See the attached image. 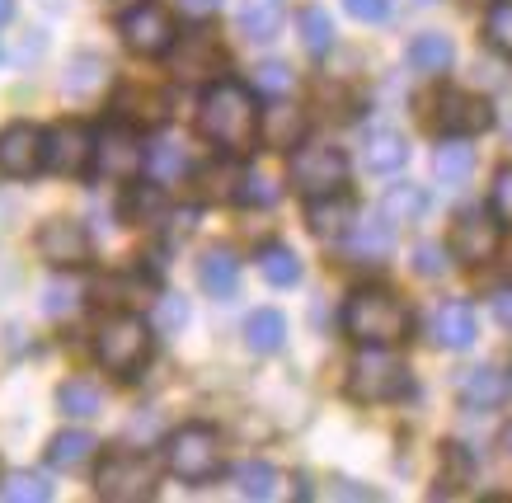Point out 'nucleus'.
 <instances>
[{
    "instance_id": "1",
    "label": "nucleus",
    "mask_w": 512,
    "mask_h": 503,
    "mask_svg": "<svg viewBox=\"0 0 512 503\" xmlns=\"http://www.w3.org/2000/svg\"><path fill=\"white\" fill-rule=\"evenodd\" d=\"M198 132L226 156H245L254 151L259 137V109H254V90L240 80H212L198 99Z\"/></svg>"
},
{
    "instance_id": "2",
    "label": "nucleus",
    "mask_w": 512,
    "mask_h": 503,
    "mask_svg": "<svg viewBox=\"0 0 512 503\" xmlns=\"http://www.w3.org/2000/svg\"><path fill=\"white\" fill-rule=\"evenodd\" d=\"M343 334L362 348H390L409 334V306L381 287H362L343 306Z\"/></svg>"
},
{
    "instance_id": "3",
    "label": "nucleus",
    "mask_w": 512,
    "mask_h": 503,
    "mask_svg": "<svg viewBox=\"0 0 512 503\" xmlns=\"http://www.w3.org/2000/svg\"><path fill=\"white\" fill-rule=\"evenodd\" d=\"M94 358L104 362L109 372H118V377H132L141 362L151 358V325L132 311L104 315L99 330H94Z\"/></svg>"
},
{
    "instance_id": "4",
    "label": "nucleus",
    "mask_w": 512,
    "mask_h": 503,
    "mask_svg": "<svg viewBox=\"0 0 512 503\" xmlns=\"http://www.w3.org/2000/svg\"><path fill=\"white\" fill-rule=\"evenodd\" d=\"M165 466H170L174 480L184 485H207L212 475L221 471V442L207 424H184L174 428L170 442H165Z\"/></svg>"
},
{
    "instance_id": "5",
    "label": "nucleus",
    "mask_w": 512,
    "mask_h": 503,
    "mask_svg": "<svg viewBox=\"0 0 512 503\" xmlns=\"http://www.w3.org/2000/svg\"><path fill=\"white\" fill-rule=\"evenodd\" d=\"M404 391H409V367L386 348H367L348 367V395L357 405H386V400H400Z\"/></svg>"
},
{
    "instance_id": "6",
    "label": "nucleus",
    "mask_w": 512,
    "mask_h": 503,
    "mask_svg": "<svg viewBox=\"0 0 512 503\" xmlns=\"http://www.w3.org/2000/svg\"><path fill=\"white\" fill-rule=\"evenodd\" d=\"M99 499L109 503H137V499H151L156 494V461L141 452H113L104 466H99Z\"/></svg>"
},
{
    "instance_id": "7",
    "label": "nucleus",
    "mask_w": 512,
    "mask_h": 503,
    "mask_svg": "<svg viewBox=\"0 0 512 503\" xmlns=\"http://www.w3.org/2000/svg\"><path fill=\"white\" fill-rule=\"evenodd\" d=\"M503 245V221H498L494 207H466L461 217L451 221V240L447 250L451 259L461 264H489Z\"/></svg>"
},
{
    "instance_id": "8",
    "label": "nucleus",
    "mask_w": 512,
    "mask_h": 503,
    "mask_svg": "<svg viewBox=\"0 0 512 503\" xmlns=\"http://www.w3.org/2000/svg\"><path fill=\"white\" fill-rule=\"evenodd\" d=\"M348 184V156L339 146H296L292 151V189L306 198L339 193Z\"/></svg>"
},
{
    "instance_id": "9",
    "label": "nucleus",
    "mask_w": 512,
    "mask_h": 503,
    "mask_svg": "<svg viewBox=\"0 0 512 503\" xmlns=\"http://www.w3.org/2000/svg\"><path fill=\"white\" fill-rule=\"evenodd\" d=\"M94 170L113 184H132L146 170V151L132 123H109L104 132H94Z\"/></svg>"
},
{
    "instance_id": "10",
    "label": "nucleus",
    "mask_w": 512,
    "mask_h": 503,
    "mask_svg": "<svg viewBox=\"0 0 512 503\" xmlns=\"http://www.w3.org/2000/svg\"><path fill=\"white\" fill-rule=\"evenodd\" d=\"M38 254L52 268H85L94 259V240L85 231V221L76 217H52L38 226Z\"/></svg>"
},
{
    "instance_id": "11",
    "label": "nucleus",
    "mask_w": 512,
    "mask_h": 503,
    "mask_svg": "<svg viewBox=\"0 0 512 503\" xmlns=\"http://www.w3.org/2000/svg\"><path fill=\"white\" fill-rule=\"evenodd\" d=\"M62 179H85L94 170V132L85 123H57L47 132V165Z\"/></svg>"
},
{
    "instance_id": "12",
    "label": "nucleus",
    "mask_w": 512,
    "mask_h": 503,
    "mask_svg": "<svg viewBox=\"0 0 512 503\" xmlns=\"http://www.w3.org/2000/svg\"><path fill=\"white\" fill-rule=\"evenodd\" d=\"M47 165V132L33 123H10L0 132V174L33 179Z\"/></svg>"
},
{
    "instance_id": "13",
    "label": "nucleus",
    "mask_w": 512,
    "mask_h": 503,
    "mask_svg": "<svg viewBox=\"0 0 512 503\" xmlns=\"http://www.w3.org/2000/svg\"><path fill=\"white\" fill-rule=\"evenodd\" d=\"M118 33H123V43L132 52H141V57H165V52L174 48V24H170V15L160 10V5H146L141 0L137 10H127L123 15V24H118Z\"/></svg>"
},
{
    "instance_id": "14",
    "label": "nucleus",
    "mask_w": 512,
    "mask_h": 503,
    "mask_svg": "<svg viewBox=\"0 0 512 503\" xmlns=\"http://www.w3.org/2000/svg\"><path fill=\"white\" fill-rule=\"evenodd\" d=\"M437 127L447 137H480L494 127V104L484 95H470V90H442L437 99Z\"/></svg>"
},
{
    "instance_id": "15",
    "label": "nucleus",
    "mask_w": 512,
    "mask_h": 503,
    "mask_svg": "<svg viewBox=\"0 0 512 503\" xmlns=\"http://www.w3.org/2000/svg\"><path fill=\"white\" fill-rule=\"evenodd\" d=\"M390 231H395V226H390L386 217L381 221H353L348 236H343V259H348V264L381 268L390 259V250H395V236H390Z\"/></svg>"
},
{
    "instance_id": "16",
    "label": "nucleus",
    "mask_w": 512,
    "mask_h": 503,
    "mask_svg": "<svg viewBox=\"0 0 512 503\" xmlns=\"http://www.w3.org/2000/svg\"><path fill=\"white\" fill-rule=\"evenodd\" d=\"M113 109H118V123H132V127L170 123V95H160L151 85H123L113 95Z\"/></svg>"
},
{
    "instance_id": "17",
    "label": "nucleus",
    "mask_w": 512,
    "mask_h": 503,
    "mask_svg": "<svg viewBox=\"0 0 512 503\" xmlns=\"http://www.w3.org/2000/svg\"><path fill=\"white\" fill-rule=\"evenodd\" d=\"M259 142L273 151H296L306 142V113L287 99H273V109H259Z\"/></svg>"
},
{
    "instance_id": "18",
    "label": "nucleus",
    "mask_w": 512,
    "mask_h": 503,
    "mask_svg": "<svg viewBox=\"0 0 512 503\" xmlns=\"http://www.w3.org/2000/svg\"><path fill=\"white\" fill-rule=\"evenodd\" d=\"M353 198L348 193H320V198H311V207H306V226H311L315 240H343L348 236V226H353Z\"/></svg>"
},
{
    "instance_id": "19",
    "label": "nucleus",
    "mask_w": 512,
    "mask_h": 503,
    "mask_svg": "<svg viewBox=\"0 0 512 503\" xmlns=\"http://www.w3.org/2000/svg\"><path fill=\"white\" fill-rule=\"evenodd\" d=\"M475 311H470V301H442L433 311V344L437 348H451V353H461V348L475 344Z\"/></svg>"
},
{
    "instance_id": "20",
    "label": "nucleus",
    "mask_w": 512,
    "mask_h": 503,
    "mask_svg": "<svg viewBox=\"0 0 512 503\" xmlns=\"http://www.w3.org/2000/svg\"><path fill=\"white\" fill-rule=\"evenodd\" d=\"M508 391L512 381L508 372H498V367H470L466 377H461V405L466 409H503L508 405Z\"/></svg>"
},
{
    "instance_id": "21",
    "label": "nucleus",
    "mask_w": 512,
    "mask_h": 503,
    "mask_svg": "<svg viewBox=\"0 0 512 503\" xmlns=\"http://www.w3.org/2000/svg\"><path fill=\"white\" fill-rule=\"evenodd\" d=\"M170 52H174V76L179 80L217 76V66H221V48L207 33H188V38H179V48H170Z\"/></svg>"
},
{
    "instance_id": "22",
    "label": "nucleus",
    "mask_w": 512,
    "mask_h": 503,
    "mask_svg": "<svg viewBox=\"0 0 512 503\" xmlns=\"http://www.w3.org/2000/svg\"><path fill=\"white\" fill-rule=\"evenodd\" d=\"M198 287L212 301H231L235 287H240V264H235L231 250H207L198 259Z\"/></svg>"
},
{
    "instance_id": "23",
    "label": "nucleus",
    "mask_w": 512,
    "mask_h": 503,
    "mask_svg": "<svg viewBox=\"0 0 512 503\" xmlns=\"http://www.w3.org/2000/svg\"><path fill=\"white\" fill-rule=\"evenodd\" d=\"M94 452H99L94 433H85V428H66V433H57V438L47 442V466H52V471L76 475V471H85V466H90Z\"/></svg>"
},
{
    "instance_id": "24",
    "label": "nucleus",
    "mask_w": 512,
    "mask_h": 503,
    "mask_svg": "<svg viewBox=\"0 0 512 503\" xmlns=\"http://www.w3.org/2000/svg\"><path fill=\"white\" fill-rule=\"evenodd\" d=\"M362 160H367V170H372V174H395V170H404V165H409V142H404L400 132L381 127V132H372V137H367Z\"/></svg>"
},
{
    "instance_id": "25",
    "label": "nucleus",
    "mask_w": 512,
    "mask_h": 503,
    "mask_svg": "<svg viewBox=\"0 0 512 503\" xmlns=\"http://www.w3.org/2000/svg\"><path fill=\"white\" fill-rule=\"evenodd\" d=\"M433 170L442 179V189H461L470 179V170H475V151L466 146V137H447V142L437 146Z\"/></svg>"
},
{
    "instance_id": "26",
    "label": "nucleus",
    "mask_w": 512,
    "mask_h": 503,
    "mask_svg": "<svg viewBox=\"0 0 512 503\" xmlns=\"http://www.w3.org/2000/svg\"><path fill=\"white\" fill-rule=\"evenodd\" d=\"M423 212H428V193H423L419 184H395V189H386V198H381V217H386L390 226H419Z\"/></svg>"
},
{
    "instance_id": "27",
    "label": "nucleus",
    "mask_w": 512,
    "mask_h": 503,
    "mask_svg": "<svg viewBox=\"0 0 512 503\" xmlns=\"http://www.w3.org/2000/svg\"><path fill=\"white\" fill-rule=\"evenodd\" d=\"M245 344L254 348V353H278V348L287 344V315L273 311V306L254 311L245 320Z\"/></svg>"
},
{
    "instance_id": "28",
    "label": "nucleus",
    "mask_w": 512,
    "mask_h": 503,
    "mask_svg": "<svg viewBox=\"0 0 512 503\" xmlns=\"http://www.w3.org/2000/svg\"><path fill=\"white\" fill-rule=\"evenodd\" d=\"M451 57H456V48H451L447 33H419V38L409 43V66L423 71V76H442L451 66Z\"/></svg>"
},
{
    "instance_id": "29",
    "label": "nucleus",
    "mask_w": 512,
    "mask_h": 503,
    "mask_svg": "<svg viewBox=\"0 0 512 503\" xmlns=\"http://www.w3.org/2000/svg\"><path fill=\"white\" fill-rule=\"evenodd\" d=\"M278 29H282L278 0H245L240 5V33L249 43H268V38H278Z\"/></svg>"
},
{
    "instance_id": "30",
    "label": "nucleus",
    "mask_w": 512,
    "mask_h": 503,
    "mask_svg": "<svg viewBox=\"0 0 512 503\" xmlns=\"http://www.w3.org/2000/svg\"><path fill=\"white\" fill-rule=\"evenodd\" d=\"M184 170H188V156H184V146H179V142L156 137V142L146 146V174H151L156 184H174Z\"/></svg>"
},
{
    "instance_id": "31",
    "label": "nucleus",
    "mask_w": 512,
    "mask_h": 503,
    "mask_svg": "<svg viewBox=\"0 0 512 503\" xmlns=\"http://www.w3.org/2000/svg\"><path fill=\"white\" fill-rule=\"evenodd\" d=\"M259 273L273 287H296L301 283V259H296L292 245H268V250H259Z\"/></svg>"
},
{
    "instance_id": "32",
    "label": "nucleus",
    "mask_w": 512,
    "mask_h": 503,
    "mask_svg": "<svg viewBox=\"0 0 512 503\" xmlns=\"http://www.w3.org/2000/svg\"><path fill=\"white\" fill-rule=\"evenodd\" d=\"M57 405H62L71 419H90V414H99V409H104V395H99V386H94V381L76 377V381H62Z\"/></svg>"
},
{
    "instance_id": "33",
    "label": "nucleus",
    "mask_w": 512,
    "mask_h": 503,
    "mask_svg": "<svg viewBox=\"0 0 512 503\" xmlns=\"http://www.w3.org/2000/svg\"><path fill=\"white\" fill-rule=\"evenodd\" d=\"M296 29H301V43H306V52H311V57H325V52L334 48V19H329V10H320V5L301 10Z\"/></svg>"
},
{
    "instance_id": "34",
    "label": "nucleus",
    "mask_w": 512,
    "mask_h": 503,
    "mask_svg": "<svg viewBox=\"0 0 512 503\" xmlns=\"http://www.w3.org/2000/svg\"><path fill=\"white\" fill-rule=\"evenodd\" d=\"M235 489H240L245 499H273V494H278V471H273L268 461H245V466L235 471Z\"/></svg>"
},
{
    "instance_id": "35",
    "label": "nucleus",
    "mask_w": 512,
    "mask_h": 503,
    "mask_svg": "<svg viewBox=\"0 0 512 503\" xmlns=\"http://www.w3.org/2000/svg\"><path fill=\"white\" fill-rule=\"evenodd\" d=\"M484 43L512 62V0H494L484 15Z\"/></svg>"
},
{
    "instance_id": "36",
    "label": "nucleus",
    "mask_w": 512,
    "mask_h": 503,
    "mask_svg": "<svg viewBox=\"0 0 512 503\" xmlns=\"http://www.w3.org/2000/svg\"><path fill=\"white\" fill-rule=\"evenodd\" d=\"M278 193H282V184L268 170H245V174H240V189H235V198H240V203H249V207H273V203H278Z\"/></svg>"
},
{
    "instance_id": "37",
    "label": "nucleus",
    "mask_w": 512,
    "mask_h": 503,
    "mask_svg": "<svg viewBox=\"0 0 512 503\" xmlns=\"http://www.w3.org/2000/svg\"><path fill=\"white\" fill-rule=\"evenodd\" d=\"M292 85H296V76H292V66H287V62H264V66H254V90H259V95L287 99V95H292Z\"/></svg>"
},
{
    "instance_id": "38",
    "label": "nucleus",
    "mask_w": 512,
    "mask_h": 503,
    "mask_svg": "<svg viewBox=\"0 0 512 503\" xmlns=\"http://www.w3.org/2000/svg\"><path fill=\"white\" fill-rule=\"evenodd\" d=\"M104 80V62L99 57H90V52H80L76 62H71V71H66V95H90L94 85Z\"/></svg>"
},
{
    "instance_id": "39",
    "label": "nucleus",
    "mask_w": 512,
    "mask_h": 503,
    "mask_svg": "<svg viewBox=\"0 0 512 503\" xmlns=\"http://www.w3.org/2000/svg\"><path fill=\"white\" fill-rule=\"evenodd\" d=\"M0 499L5 503H47L52 489H47L38 475H10V485H0Z\"/></svg>"
},
{
    "instance_id": "40",
    "label": "nucleus",
    "mask_w": 512,
    "mask_h": 503,
    "mask_svg": "<svg viewBox=\"0 0 512 503\" xmlns=\"http://www.w3.org/2000/svg\"><path fill=\"white\" fill-rule=\"evenodd\" d=\"M80 306V287H71V283H52L43 292V311L47 315H71Z\"/></svg>"
},
{
    "instance_id": "41",
    "label": "nucleus",
    "mask_w": 512,
    "mask_h": 503,
    "mask_svg": "<svg viewBox=\"0 0 512 503\" xmlns=\"http://www.w3.org/2000/svg\"><path fill=\"white\" fill-rule=\"evenodd\" d=\"M156 325H160L165 334L184 330V325H188V301H184V297H160V306H156Z\"/></svg>"
},
{
    "instance_id": "42",
    "label": "nucleus",
    "mask_w": 512,
    "mask_h": 503,
    "mask_svg": "<svg viewBox=\"0 0 512 503\" xmlns=\"http://www.w3.org/2000/svg\"><path fill=\"white\" fill-rule=\"evenodd\" d=\"M343 10L357 19V24H381L390 15V0H343Z\"/></svg>"
},
{
    "instance_id": "43",
    "label": "nucleus",
    "mask_w": 512,
    "mask_h": 503,
    "mask_svg": "<svg viewBox=\"0 0 512 503\" xmlns=\"http://www.w3.org/2000/svg\"><path fill=\"white\" fill-rule=\"evenodd\" d=\"M494 212L498 221H512V165L494 174Z\"/></svg>"
},
{
    "instance_id": "44",
    "label": "nucleus",
    "mask_w": 512,
    "mask_h": 503,
    "mask_svg": "<svg viewBox=\"0 0 512 503\" xmlns=\"http://www.w3.org/2000/svg\"><path fill=\"white\" fill-rule=\"evenodd\" d=\"M447 254L451 250H442V245H419V250H414V268H419L423 278H437V273L447 268Z\"/></svg>"
},
{
    "instance_id": "45",
    "label": "nucleus",
    "mask_w": 512,
    "mask_h": 503,
    "mask_svg": "<svg viewBox=\"0 0 512 503\" xmlns=\"http://www.w3.org/2000/svg\"><path fill=\"white\" fill-rule=\"evenodd\" d=\"M174 5H179V15H188V19H212L221 10V0H174Z\"/></svg>"
},
{
    "instance_id": "46",
    "label": "nucleus",
    "mask_w": 512,
    "mask_h": 503,
    "mask_svg": "<svg viewBox=\"0 0 512 503\" xmlns=\"http://www.w3.org/2000/svg\"><path fill=\"white\" fill-rule=\"evenodd\" d=\"M494 315H498V325H503V330H512V292H498L494 297Z\"/></svg>"
},
{
    "instance_id": "47",
    "label": "nucleus",
    "mask_w": 512,
    "mask_h": 503,
    "mask_svg": "<svg viewBox=\"0 0 512 503\" xmlns=\"http://www.w3.org/2000/svg\"><path fill=\"white\" fill-rule=\"evenodd\" d=\"M109 5H113V10H123V15H127V10H137L141 0H109Z\"/></svg>"
},
{
    "instance_id": "48",
    "label": "nucleus",
    "mask_w": 512,
    "mask_h": 503,
    "mask_svg": "<svg viewBox=\"0 0 512 503\" xmlns=\"http://www.w3.org/2000/svg\"><path fill=\"white\" fill-rule=\"evenodd\" d=\"M10 15H15V0H0V24H5Z\"/></svg>"
},
{
    "instance_id": "49",
    "label": "nucleus",
    "mask_w": 512,
    "mask_h": 503,
    "mask_svg": "<svg viewBox=\"0 0 512 503\" xmlns=\"http://www.w3.org/2000/svg\"><path fill=\"white\" fill-rule=\"evenodd\" d=\"M503 452H508V456H512V424H508V428H503Z\"/></svg>"
},
{
    "instance_id": "50",
    "label": "nucleus",
    "mask_w": 512,
    "mask_h": 503,
    "mask_svg": "<svg viewBox=\"0 0 512 503\" xmlns=\"http://www.w3.org/2000/svg\"><path fill=\"white\" fill-rule=\"evenodd\" d=\"M419 5H428V0H419Z\"/></svg>"
}]
</instances>
